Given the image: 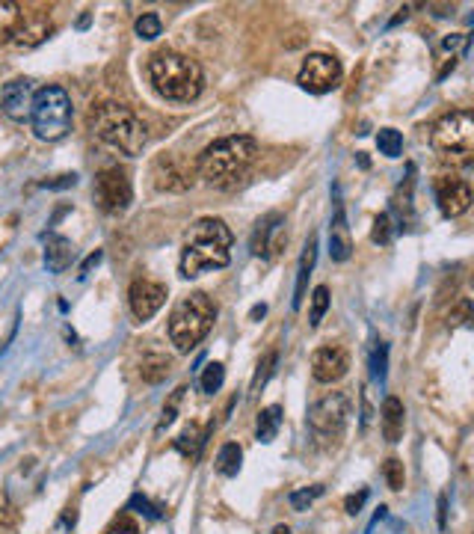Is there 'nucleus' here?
I'll return each mask as SVG.
<instances>
[{
  "label": "nucleus",
  "instance_id": "ddd939ff",
  "mask_svg": "<svg viewBox=\"0 0 474 534\" xmlns=\"http://www.w3.org/2000/svg\"><path fill=\"white\" fill-rule=\"evenodd\" d=\"M350 371V354L341 345H323L312 354V377L317 383H338Z\"/></svg>",
  "mask_w": 474,
  "mask_h": 534
},
{
  "label": "nucleus",
  "instance_id": "1a4fd4ad",
  "mask_svg": "<svg viewBox=\"0 0 474 534\" xmlns=\"http://www.w3.org/2000/svg\"><path fill=\"white\" fill-rule=\"evenodd\" d=\"M92 193H95L98 208L107 211V214H119V211H125V208L131 205V199H134L131 178H128L125 170H119V167H107V170H101V173L95 176Z\"/></svg>",
  "mask_w": 474,
  "mask_h": 534
},
{
  "label": "nucleus",
  "instance_id": "f3484780",
  "mask_svg": "<svg viewBox=\"0 0 474 534\" xmlns=\"http://www.w3.org/2000/svg\"><path fill=\"white\" fill-rule=\"evenodd\" d=\"M48 33H51V21H48V15L36 12V15H24V18H21V27H18V33H15L12 42L21 45V48H33V45L45 42Z\"/></svg>",
  "mask_w": 474,
  "mask_h": 534
},
{
  "label": "nucleus",
  "instance_id": "4c0bfd02",
  "mask_svg": "<svg viewBox=\"0 0 474 534\" xmlns=\"http://www.w3.org/2000/svg\"><path fill=\"white\" fill-rule=\"evenodd\" d=\"M469 312H472V303L469 300H463L454 312H451V318H448V324L451 327H457V324H466L469 321Z\"/></svg>",
  "mask_w": 474,
  "mask_h": 534
},
{
  "label": "nucleus",
  "instance_id": "f8f14e48",
  "mask_svg": "<svg viewBox=\"0 0 474 534\" xmlns=\"http://www.w3.org/2000/svg\"><path fill=\"white\" fill-rule=\"evenodd\" d=\"M436 202L445 217H460L472 208V187L466 178L442 176L436 181Z\"/></svg>",
  "mask_w": 474,
  "mask_h": 534
},
{
  "label": "nucleus",
  "instance_id": "2eb2a0df",
  "mask_svg": "<svg viewBox=\"0 0 474 534\" xmlns=\"http://www.w3.org/2000/svg\"><path fill=\"white\" fill-rule=\"evenodd\" d=\"M353 253V241H350V226H347V214L344 205H335V217L329 223V256L332 262H347Z\"/></svg>",
  "mask_w": 474,
  "mask_h": 534
},
{
  "label": "nucleus",
  "instance_id": "ea45409f",
  "mask_svg": "<svg viewBox=\"0 0 474 534\" xmlns=\"http://www.w3.org/2000/svg\"><path fill=\"white\" fill-rule=\"evenodd\" d=\"M107 534H140V529H137V523H134V520H128V517H125V520H119V523H116V526H113Z\"/></svg>",
  "mask_w": 474,
  "mask_h": 534
},
{
  "label": "nucleus",
  "instance_id": "c85d7f7f",
  "mask_svg": "<svg viewBox=\"0 0 474 534\" xmlns=\"http://www.w3.org/2000/svg\"><path fill=\"white\" fill-rule=\"evenodd\" d=\"M326 309H329V288H326V285H317L315 291H312V315H309V324H312V327H317V324L323 321Z\"/></svg>",
  "mask_w": 474,
  "mask_h": 534
},
{
  "label": "nucleus",
  "instance_id": "f257e3e1",
  "mask_svg": "<svg viewBox=\"0 0 474 534\" xmlns=\"http://www.w3.org/2000/svg\"><path fill=\"white\" fill-rule=\"evenodd\" d=\"M232 229L220 217H202L190 226L181 250V276L193 279L202 270L226 267L232 262Z\"/></svg>",
  "mask_w": 474,
  "mask_h": 534
},
{
  "label": "nucleus",
  "instance_id": "37998d69",
  "mask_svg": "<svg viewBox=\"0 0 474 534\" xmlns=\"http://www.w3.org/2000/svg\"><path fill=\"white\" fill-rule=\"evenodd\" d=\"M98 262H101V253H92V256H89V259H86V262H83V267H80V273H86V270H89V267L98 265Z\"/></svg>",
  "mask_w": 474,
  "mask_h": 534
},
{
  "label": "nucleus",
  "instance_id": "c756f323",
  "mask_svg": "<svg viewBox=\"0 0 474 534\" xmlns=\"http://www.w3.org/2000/svg\"><path fill=\"white\" fill-rule=\"evenodd\" d=\"M395 235L397 226H392V217H389V214H380V217L374 220V232H371L374 244H392Z\"/></svg>",
  "mask_w": 474,
  "mask_h": 534
},
{
  "label": "nucleus",
  "instance_id": "58836bf2",
  "mask_svg": "<svg viewBox=\"0 0 474 534\" xmlns=\"http://www.w3.org/2000/svg\"><path fill=\"white\" fill-rule=\"evenodd\" d=\"M365 499H368V490H362V493H353V496H347V502H344L347 514H359V508L365 505Z\"/></svg>",
  "mask_w": 474,
  "mask_h": 534
},
{
  "label": "nucleus",
  "instance_id": "72a5a7b5",
  "mask_svg": "<svg viewBox=\"0 0 474 534\" xmlns=\"http://www.w3.org/2000/svg\"><path fill=\"white\" fill-rule=\"evenodd\" d=\"M320 493H323V487H312V490L306 487V490L291 493V508H294V511H306V508L315 502L317 496H320Z\"/></svg>",
  "mask_w": 474,
  "mask_h": 534
},
{
  "label": "nucleus",
  "instance_id": "7c9ffc66",
  "mask_svg": "<svg viewBox=\"0 0 474 534\" xmlns=\"http://www.w3.org/2000/svg\"><path fill=\"white\" fill-rule=\"evenodd\" d=\"M276 359H279L276 351H270V354L258 362V371H255V377H252V392H258V389L270 380V374H273V368H276Z\"/></svg>",
  "mask_w": 474,
  "mask_h": 534
},
{
  "label": "nucleus",
  "instance_id": "20e7f679",
  "mask_svg": "<svg viewBox=\"0 0 474 534\" xmlns=\"http://www.w3.org/2000/svg\"><path fill=\"white\" fill-rule=\"evenodd\" d=\"M149 81L166 101H196L205 89L202 66L184 54L175 51H160L149 60Z\"/></svg>",
  "mask_w": 474,
  "mask_h": 534
},
{
  "label": "nucleus",
  "instance_id": "a211bd4d",
  "mask_svg": "<svg viewBox=\"0 0 474 534\" xmlns=\"http://www.w3.org/2000/svg\"><path fill=\"white\" fill-rule=\"evenodd\" d=\"M72 259H75L72 241L63 238V235H51L48 244H45V267L51 273H66L72 267Z\"/></svg>",
  "mask_w": 474,
  "mask_h": 534
},
{
  "label": "nucleus",
  "instance_id": "412c9836",
  "mask_svg": "<svg viewBox=\"0 0 474 534\" xmlns=\"http://www.w3.org/2000/svg\"><path fill=\"white\" fill-rule=\"evenodd\" d=\"M282 223V214H267L255 223V232H252V241H249V250L252 256H264L267 253V244H270V235L279 229Z\"/></svg>",
  "mask_w": 474,
  "mask_h": 534
},
{
  "label": "nucleus",
  "instance_id": "e433bc0d",
  "mask_svg": "<svg viewBox=\"0 0 474 534\" xmlns=\"http://www.w3.org/2000/svg\"><path fill=\"white\" fill-rule=\"evenodd\" d=\"M184 392H187V389H184V386H178V389H175V392H172V401H169V404H166V407H163V419H160L158 431H163V428H166V425H172V419H175V410H178V401H181V398H184Z\"/></svg>",
  "mask_w": 474,
  "mask_h": 534
},
{
  "label": "nucleus",
  "instance_id": "6ab92c4d",
  "mask_svg": "<svg viewBox=\"0 0 474 534\" xmlns=\"http://www.w3.org/2000/svg\"><path fill=\"white\" fill-rule=\"evenodd\" d=\"M317 262V235H309L306 247H303V259H300V270H297V288H294V300H291V309H300L303 300H306V282L312 276Z\"/></svg>",
  "mask_w": 474,
  "mask_h": 534
},
{
  "label": "nucleus",
  "instance_id": "f03ea898",
  "mask_svg": "<svg viewBox=\"0 0 474 534\" xmlns=\"http://www.w3.org/2000/svg\"><path fill=\"white\" fill-rule=\"evenodd\" d=\"M258 158V143L246 134L223 137L199 155V176L214 187H235Z\"/></svg>",
  "mask_w": 474,
  "mask_h": 534
},
{
  "label": "nucleus",
  "instance_id": "2f4dec72",
  "mask_svg": "<svg viewBox=\"0 0 474 534\" xmlns=\"http://www.w3.org/2000/svg\"><path fill=\"white\" fill-rule=\"evenodd\" d=\"M386 356H389V345L386 342H377L374 354H371V377L374 380H386Z\"/></svg>",
  "mask_w": 474,
  "mask_h": 534
},
{
  "label": "nucleus",
  "instance_id": "c9c22d12",
  "mask_svg": "<svg viewBox=\"0 0 474 534\" xmlns=\"http://www.w3.org/2000/svg\"><path fill=\"white\" fill-rule=\"evenodd\" d=\"M383 472H386V481H389L392 490H403V478H406V475H403V463H400L397 457H389V460H386V469H383Z\"/></svg>",
  "mask_w": 474,
  "mask_h": 534
},
{
  "label": "nucleus",
  "instance_id": "423d86ee",
  "mask_svg": "<svg viewBox=\"0 0 474 534\" xmlns=\"http://www.w3.org/2000/svg\"><path fill=\"white\" fill-rule=\"evenodd\" d=\"M30 122L39 140L57 143L72 131V98L63 87H42L33 95Z\"/></svg>",
  "mask_w": 474,
  "mask_h": 534
},
{
  "label": "nucleus",
  "instance_id": "7ed1b4c3",
  "mask_svg": "<svg viewBox=\"0 0 474 534\" xmlns=\"http://www.w3.org/2000/svg\"><path fill=\"white\" fill-rule=\"evenodd\" d=\"M89 128L101 143H107L110 149H116L128 158H137L149 143L146 122L125 104H101L92 113Z\"/></svg>",
  "mask_w": 474,
  "mask_h": 534
},
{
  "label": "nucleus",
  "instance_id": "79ce46f5",
  "mask_svg": "<svg viewBox=\"0 0 474 534\" xmlns=\"http://www.w3.org/2000/svg\"><path fill=\"white\" fill-rule=\"evenodd\" d=\"M445 511H448V499L442 496V499H439V526H442V529H445Z\"/></svg>",
  "mask_w": 474,
  "mask_h": 534
},
{
  "label": "nucleus",
  "instance_id": "6e6552de",
  "mask_svg": "<svg viewBox=\"0 0 474 534\" xmlns=\"http://www.w3.org/2000/svg\"><path fill=\"white\" fill-rule=\"evenodd\" d=\"M347 416H350L347 392H332L309 407V428L317 440H335L347 428Z\"/></svg>",
  "mask_w": 474,
  "mask_h": 534
},
{
  "label": "nucleus",
  "instance_id": "a18cd8bd",
  "mask_svg": "<svg viewBox=\"0 0 474 534\" xmlns=\"http://www.w3.org/2000/svg\"><path fill=\"white\" fill-rule=\"evenodd\" d=\"M273 534H291V529H288V526H276V529H273Z\"/></svg>",
  "mask_w": 474,
  "mask_h": 534
},
{
  "label": "nucleus",
  "instance_id": "a878e982",
  "mask_svg": "<svg viewBox=\"0 0 474 534\" xmlns=\"http://www.w3.org/2000/svg\"><path fill=\"white\" fill-rule=\"evenodd\" d=\"M377 149L386 158H400V152H403V134L395 131V128H383L377 134Z\"/></svg>",
  "mask_w": 474,
  "mask_h": 534
},
{
  "label": "nucleus",
  "instance_id": "0eeeda50",
  "mask_svg": "<svg viewBox=\"0 0 474 534\" xmlns=\"http://www.w3.org/2000/svg\"><path fill=\"white\" fill-rule=\"evenodd\" d=\"M430 143L442 155H472L474 116L469 110H454L442 116L430 131Z\"/></svg>",
  "mask_w": 474,
  "mask_h": 534
},
{
  "label": "nucleus",
  "instance_id": "393cba45",
  "mask_svg": "<svg viewBox=\"0 0 474 534\" xmlns=\"http://www.w3.org/2000/svg\"><path fill=\"white\" fill-rule=\"evenodd\" d=\"M223 380H226V365L223 362H208L202 377H199V386H202L205 395H214V392H220Z\"/></svg>",
  "mask_w": 474,
  "mask_h": 534
},
{
  "label": "nucleus",
  "instance_id": "aec40b11",
  "mask_svg": "<svg viewBox=\"0 0 474 534\" xmlns=\"http://www.w3.org/2000/svg\"><path fill=\"white\" fill-rule=\"evenodd\" d=\"M383 434H386L389 443H397L400 434H403V404L395 395H389L383 401Z\"/></svg>",
  "mask_w": 474,
  "mask_h": 534
},
{
  "label": "nucleus",
  "instance_id": "9b49d317",
  "mask_svg": "<svg viewBox=\"0 0 474 534\" xmlns=\"http://www.w3.org/2000/svg\"><path fill=\"white\" fill-rule=\"evenodd\" d=\"M128 303H131V312L137 321H149L166 303V285H160L155 279H134V285L128 291Z\"/></svg>",
  "mask_w": 474,
  "mask_h": 534
},
{
  "label": "nucleus",
  "instance_id": "a19ab883",
  "mask_svg": "<svg viewBox=\"0 0 474 534\" xmlns=\"http://www.w3.org/2000/svg\"><path fill=\"white\" fill-rule=\"evenodd\" d=\"M78 181V176H60V181H45V187L51 190H60V187H72Z\"/></svg>",
  "mask_w": 474,
  "mask_h": 534
},
{
  "label": "nucleus",
  "instance_id": "b1692460",
  "mask_svg": "<svg viewBox=\"0 0 474 534\" xmlns=\"http://www.w3.org/2000/svg\"><path fill=\"white\" fill-rule=\"evenodd\" d=\"M240 460H243L240 445L226 443L220 448V454H217V472L226 475V478H235L237 472H240Z\"/></svg>",
  "mask_w": 474,
  "mask_h": 534
},
{
  "label": "nucleus",
  "instance_id": "9d476101",
  "mask_svg": "<svg viewBox=\"0 0 474 534\" xmlns=\"http://www.w3.org/2000/svg\"><path fill=\"white\" fill-rule=\"evenodd\" d=\"M341 63L329 54H309L300 75H297V84L306 89V92H315V95H323V92H332V89L341 84Z\"/></svg>",
  "mask_w": 474,
  "mask_h": 534
},
{
  "label": "nucleus",
  "instance_id": "5701e85b",
  "mask_svg": "<svg viewBox=\"0 0 474 534\" xmlns=\"http://www.w3.org/2000/svg\"><path fill=\"white\" fill-rule=\"evenodd\" d=\"M21 18H24V12H21L18 3L0 0V42L15 39V33H18V27H21Z\"/></svg>",
  "mask_w": 474,
  "mask_h": 534
},
{
  "label": "nucleus",
  "instance_id": "dca6fc26",
  "mask_svg": "<svg viewBox=\"0 0 474 534\" xmlns=\"http://www.w3.org/2000/svg\"><path fill=\"white\" fill-rule=\"evenodd\" d=\"M155 184L160 190H187L193 187V167H181L175 158H160L155 164Z\"/></svg>",
  "mask_w": 474,
  "mask_h": 534
},
{
  "label": "nucleus",
  "instance_id": "4468645a",
  "mask_svg": "<svg viewBox=\"0 0 474 534\" xmlns=\"http://www.w3.org/2000/svg\"><path fill=\"white\" fill-rule=\"evenodd\" d=\"M33 95H36V89H33L30 81H24V78L9 81L6 87L0 89V110H3V116H9L12 122H24V119H30Z\"/></svg>",
  "mask_w": 474,
  "mask_h": 534
},
{
  "label": "nucleus",
  "instance_id": "473e14b6",
  "mask_svg": "<svg viewBox=\"0 0 474 534\" xmlns=\"http://www.w3.org/2000/svg\"><path fill=\"white\" fill-rule=\"evenodd\" d=\"M15 526H18L15 508L9 505V499H6L3 490H0V534H15Z\"/></svg>",
  "mask_w": 474,
  "mask_h": 534
},
{
  "label": "nucleus",
  "instance_id": "bb28decb",
  "mask_svg": "<svg viewBox=\"0 0 474 534\" xmlns=\"http://www.w3.org/2000/svg\"><path fill=\"white\" fill-rule=\"evenodd\" d=\"M140 371H143V380H146V383H160V380L169 374V359H166V356H160V354L146 356Z\"/></svg>",
  "mask_w": 474,
  "mask_h": 534
},
{
  "label": "nucleus",
  "instance_id": "4be33fe9",
  "mask_svg": "<svg viewBox=\"0 0 474 534\" xmlns=\"http://www.w3.org/2000/svg\"><path fill=\"white\" fill-rule=\"evenodd\" d=\"M279 425H282V407H279V404H273V407H267V410H261V413H258V422H255V437H258L261 443H273V440H276V434H279Z\"/></svg>",
  "mask_w": 474,
  "mask_h": 534
},
{
  "label": "nucleus",
  "instance_id": "cd10ccee",
  "mask_svg": "<svg viewBox=\"0 0 474 534\" xmlns=\"http://www.w3.org/2000/svg\"><path fill=\"white\" fill-rule=\"evenodd\" d=\"M134 30H137V36H140V39H146V42L158 39L160 33H163L160 15H155V12H146V15H140V18H137V24H134Z\"/></svg>",
  "mask_w": 474,
  "mask_h": 534
},
{
  "label": "nucleus",
  "instance_id": "f704fd0d",
  "mask_svg": "<svg viewBox=\"0 0 474 534\" xmlns=\"http://www.w3.org/2000/svg\"><path fill=\"white\" fill-rule=\"evenodd\" d=\"M175 445H178V451H184V454H193V457H196V454H199V445H205V440H199L196 428L190 425V428L178 437V443Z\"/></svg>",
  "mask_w": 474,
  "mask_h": 534
},
{
  "label": "nucleus",
  "instance_id": "c03bdc74",
  "mask_svg": "<svg viewBox=\"0 0 474 534\" xmlns=\"http://www.w3.org/2000/svg\"><path fill=\"white\" fill-rule=\"evenodd\" d=\"M264 312H267V306L261 303V306H255V309L249 312V318H252V321H258V318H264Z\"/></svg>",
  "mask_w": 474,
  "mask_h": 534
},
{
  "label": "nucleus",
  "instance_id": "39448f33",
  "mask_svg": "<svg viewBox=\"0 0 474 534\" xmlns=\"http://www.w3.org/2000/svg\"><path fill=\"white\" fill-rule=\"evenodd\" d=\"M214 318H217V309L208 294L193 291V294L181 297L169 315V339H172L175 351L190 354L211 333Z\"/></svg>",
  "mask_w": 474,
  "mask_h": 534
}]
</instances>
